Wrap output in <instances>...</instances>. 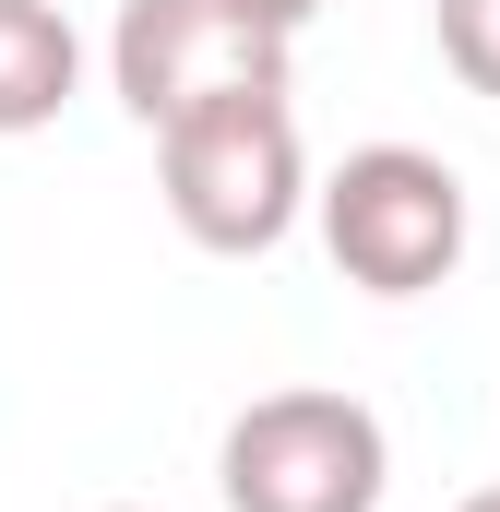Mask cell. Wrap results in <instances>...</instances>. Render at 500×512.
<instances>
[{"label":"cell","mask_w":500,"mask_h":512,"mask_svg":"<svg viewBox=\"0 0 500 512\" xmlns=\"http://www.w3.org/2000/svg\"><path fill=\"white\" fill-rule=\"evenodd\" d=\"M286 48L274 24H250L239 0H120L108 24V84L143 131L191 120L215 96H286Z\"/></svg>","instance_id":"4"},{"label":"cell","mask_w":500,"mask_h":512,"mask_svg":"<svg viewBox=\"0 0 500 512\" xmlns=\"http://www.w3.org/2000/svg\"><path fill=\"white\" fill-rule=\"evenodd\" d=\"M155 179H167V215L191 251H274L298 215H310V143L286 96H215L191 120L155 131Z\"/></svg>","instance_id":"1"},{"label":"cell","mask_w":500,"mask_h":512,"mask_svg":"<svg viewBox=\"0 0 500 512\" xmlns=\"http://www.w3.org/2000/svg\"><path fill=\"white\" fill-rule=\"evenodd\" d=\"M84 84V36L60 0H0V143L12 131H48Z\"/></svg>","instance_id":"5"},{"label":"cell","mask_w":500,"mask_h":512,"mask_svg":"<svg viewBox=\"0 0 500 512\" xmlns=\"http://www.w3.org/2000/svg\"><path fill=\"white\" fill-rule=\"evenodd\" d=\"M215 489H227V512H381L393 441H381V417L358 393L286 382V393H250L227 417Z\"/></svg>","instance_id":"3"},{"label":"cell","mask_w":500,"mask_h":512,"mask_svg":"<svg viewBox=\"0 0 500 512\" xmlns=\"http://www.w3.org/2000/svg\"><path fill=\"white\" fill-rule=\"evenodd\" d=\"M453 512H500V489H477V501H453Z\"/></svg>","instance_id":"8"},{"label":"cell","mask_w":500,"mask_h":512,"mask_svg":"<svg viewBox=\"0 0 500 512\" xmlns=\"http://www.w3.org/2000/svg\"><path fill=\"white\" fill-rule=\"evenodd\" d=\"M310 215H322L334 274L370 286V298H429V286H453V262L477 239L465 179H453V155H429V143H358V155L310 191Z\"/></svg>","instance_id":"2"},{"label":"cell","mask_w":500,"mask_h":512,"mask_svg":"<svg viewBox=\"0 0 500 512\" xmlns=\"http://www.w3.org/2000/svg\"><path fill=\"white\" fill-rule=\"evenodd\" d=\"M250 24H274V36H298V24H310V12H322V0H239Z\"/></svg>","instance_id":"7"},{"label":"cell","mask_w":500,"mask_h":512,"mask_svg":"<svg viewBox=\"0 0 500 512\" xmlns=\"http://www.w3.org/2000/svg\"><path fill=\"white\" fill-rule=\"evenodd\" d=\"M120 512H131V501H120Z\"/></svg>","instance_id":"9"},{"label":"cell","mask_w":500,"mask_h":512,"mask_svg":"<svg viewBox=\"0 0 500 512\" xmlns=\"http://www.w3.org/2000/svg\"><path fill=\"white\" fill-rule=\"evenodd\" d=\"M429 24H441L453 84H465V96H500V0H441Z\"/></svg>","instance_id":"6"}]
</instances>
